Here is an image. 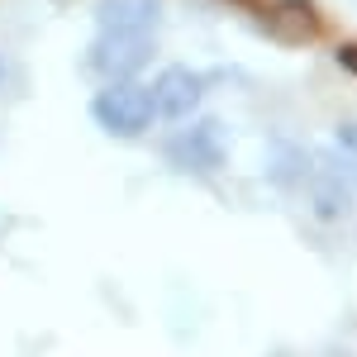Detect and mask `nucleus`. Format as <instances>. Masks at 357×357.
<instances>
[{
    "mask_svg": "<svg viewBox=\"0 0 357 357\" xmlns=\"http://www.w3.org/2000/svg\"><path fill=\"white\" fill-rule=\"evenodd\" d=\"M91 119L105 129L110 138H143L153 129V96L138 77H124V82H110L96 100H91Z\"/></svg>",
    "mask_w": 357,
    "mask_h": 357,
    "instance_id": "f257e3e1",
    "label": "nucleus"
},
{
    "mask_svg": "<svg viewBox=\"0 0 357 357\" xmlns=\"http://www.w3.org/2000/svg\"><path fill=\"white\" fill-rule=\"evenodd\" d=\"M153 57H158V29H105L91 43L86 62H91L96 77L124 82V77H138Z\"/></svg>",
    "mask_w": 357,
    "mask_h": 357,
    "instance_id": "f03ea898",
    "label": "nucleus"
},
{
    "mask_svg": "<svg viewBox=\"0 0 357 357\" xmlns=\"http://www.w3.org/2000/svg\"><path fill=\"white\" fill-rule=\"evenodd\" d=\"M167 162L181 167V172H191V176H210V172H220L229 162V129H224L220 119H200L191 124L186 134H176L167 143Z\"/></svg>",
    "mask_w": 357,
    "mask_h": 357,
    "instance_id": "7ed1b4c3",
    "label": "nucleus"
},
{
    "mask_svg": "<svg viewBox=\"0 0 357 357\" xmlns=\"http://www.w3.org/2000/svg\"><path fill=\"white\" fill-rule=\"evenodd\" d=\"M148 96H153V114L167 119V124H181V119H191L200 110V100H205V77H195L191 67H167L158 82L148 86Z\"/></svg>",
    "mask_w": 357,
    "mask_h": 357,
    "instance_id": "20e7f679",
    "label": "nucleus"
},
{
    "mask_svg": "<svg viewBox=\"0 0 357 357\" xmlns=\"http://www.w3.org/2000/svg\"><path fill=\"white\" fill-rule=\"evenodd\" d=\"M262 29L281 38V43H310L314 33H319V15H314V5L310 0H276L262 10Z\"/></svg>",
    "mask_w": 357,
    "mask_h": 357,
    "instance_id": "39448f33",
    "label": "nucleus"
},
{
    "mask_svg": "<svg viewBox=\"0 0 357 357\" xmlns=\"http://www.w3.org/2000/svg\"><path fill=\"white\" fill-rule=\"evenodd\" d=\"M96 20L100 29H158L162 0H100Z\"/></svg>",
    "mask_w": 357,
    "mask_h": 357,
    "instance_id": "423d86ee",
    "label": "nucleus"
},
{
    "mask_svg": "<svg viewBox=\"0 0 357 357\" xmlns=\"http://www.w3.org/2000/svg\"><path fill=\"white\" fill-rule=\"evenodd\" d=\"M267 176H272V186L281 191H296L310 181V158H305L296 143H272V153H267Z\"/></svg>",
    "mask_w": 357,
    "mask_h": 357,
    "instance_id": "0eeeda50",
    "label": "nucleus"
},
{
    "mask_svg": "<svg viewBox=\"0 0 357 357\" xmlns=\"http://www.w3.org/2000/svg\"><path fill=\"white\" fill-rule=\"evenodd\" d=\"M314 181V215L324 224H338L348 215V181L338 176V172H319V176H310Z\"/></svg>",
    "mask_w": 357,
    "mask_h": 357,
    "instance_id": "6e6552de",
    "label": "nucleus"
},
{
    "mask_svg": "<svg viewBox=\"0 0 357 357\" xmlns=\"http://www.w3.org/2000/svg\"><path fill=\"white\" fill-rule=\"evenodd\" d=\"M338 62H343V67H348V72L357 77V43H348V48H338Z\"/></svg>",
    "mask_w": 357,
    "mask_h": 357,
    "instance_id": "1a4fd4ad",
    "label": "nucleus"
},
{
    "mask_svg": "<svg viewBox=\"0 0 357 357\" xmlns=\"http://www.w3.org/2000/svg\"><path fill=\"white\" fill-rule=\"evenodd\" d=\"M343 138H348V148H357V129H343Z\"/></svg>",
    "mask_w": 357,
    "mask_h": 357,
    "instance_id": "9d476101",
    "label": "nucleus"
},
{
    "mask_svg": "<svg viewBox=\"0 0 357 357\" xmlns=\"http://www.w3.org/2000/svg\"><path fill=\"white\" fill-rule=\"evenodd\" d=\"M0 82H5V62H0Z\"/></svg>",
    "mask_w": 357,
    "mask_h": 357,
    "instance_id": "9b49d317",
    "label": "nucleus"
}]
</instances>
